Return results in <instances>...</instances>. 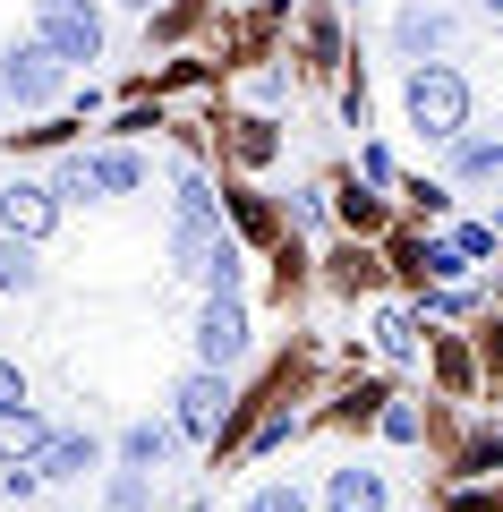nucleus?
Listing matches in <instances>:
<instances>
[{
	"mask_svg": "<svg viewBox=\"0 0 503 512\" xmlns=\"http://www.w3.org/2000/svg\"><path fill=\"white\" fill-rule=\"evenodd\" d=\"M273 154V120H239V163H265Z\"/></svg>",
	"mask_w": 503,
	"mask_h": 512,
	"instance_id": "15",
	"label": "nucleus"
},
{
	"mask_svg": "<svg viewBox=\"0 0 503 512\" xmlns=\"http://www.w3.org/2000/svg\"><path fill=\"white\" fill-rule=\"evenodd\" d=\"M248 512H307V495H299V487H256Z\"/></svg>",
	"mask_w": 503,
	"mask_h": 512,
	"instance_id": "17",
	"label": "nucleus"
},
{
	"mask_svg": "<svg viewBox=\"0 0 503 512\" xmlns=\"http://www.w3.org/2000/svg\"><path fill=\"white\" fill-rule=\"evenodd\" d=\"M0 94H9L18 111H43L60 94V60H52V43H43V35H26V43L0 52Z\"/></svg>",
	"mask_w": 503,
	"mask_h": 512,
	"instance_id": "5",
	"label": "nucleus"
},
{
	"mask_svg": "<svg viewBox=\"0 0 503 512\" xmlns=\"http://www.w3.org/2000/svg\"><path fill=\"white\" fill-rule=\"evenodd\" d=\"M60 222V197L43 180H0V231L9 239H43Z\"/></svg>",
	"mask_w": 503,
	"mask_h": 512,
	"instance_id": "8",
	"label": "nucleus"
},
{
	"mask_svg": "<svg viewBox=\"0 0 503 512\" xmlns=\"http://www.w3.org/2000/svg\"><path fill=\"white\" fill-rule=\"evenodd\" d=\"M486 9H495V18H503V0H486Z\"/></svg>",
	"mask_w": 503,
	"mask_h": 512,
	"instance_id": "22",
	"label": "nucleus"
},
{
	"mask_svg": "<svg viewBox=\"0 0 503 512\" xmlns=\"http://www.w3.org/2000/svg\"><path fill=\"white\" fill-rule=\"evenodd\" d=\"M111 512H145V470H120V478H111Z\"/></svg>",
	"mask_w": 503,
	"mask_h": 512,
	"instance_id": "16",
	"label": "nucleus"
},
{
	"mask_svg": "<svg viewBox=\"0 0 503 512\" xmlns=\"http://www.w3.org/2000/svg\"><path fill=\"white\" fill-rule=\"evenodd\" d=\"M162 453H171V427H162V419H145V427H128V436H120V461H128V470H154Z\"/></svg>",
	"mask_w": 503,
	"mask_h": 512,
	"instance_id": "13",
	"label": "nucleus"
},
{
	"mask_svg": "<svg viewBox=\"0 0 503 512\" xmlns=\"http://www.w3.org/2000/svg\"><path fill=\"white\" fill-rule=\"evenodd\" d=\"M43 410H26V402H0V461H35L43 453Z\"/></svg>",
	"mask_w": 503,
	"mask_h": 512,
	"instance_id": "9",
	"label": "nucleus"
},
{
	"mask_svg": "<svg viewBox=\"0 0 503 512\" xmlns=\"http://www.w3.org/2000/svg\"><path fill=\"white\" fill-rule=\"evenodd\" d=\"M0 291H35V239L0 231Z\"/></svg>",
	"mask_w": 503,
	"mask_h": 512,
	"instance_id": "14",
	"label": "nucleus"
},
{
	"mask_svg": "<svg viewBox=\"0 0 503 512\" xmlns=\"http://www.w3.org/2000/svg\"><path fill=\"white\" fill-rule=\"evenodd\" d=\"M128 188H145V154L128 146H94V154H69V163L52 171V197H128Z\"/></svg>",
	"mask_w": 503,
	"mask_h": 512,
	"instance_id": "2",
	"label": "nucleus"
},
{
	"mask_svg": "<svg viewBox=\"0 0 503 512\" xmlns=\"http://www.w3.org/2000/svg\"><path fill=\"white\" fill-rule=\"evenodd\" d=\"M231 419V367H197L180 384V436H222Z\"/></svg>",
	"mask_w": 503,
	"mask_h": 512,
	"instance_id": "7",
	"label": "nucleus"
},
{
	"mask_svg": "<svg viewBox=\"0 0 503 512\" xmlns=\"http://www.w3.org/2000/svg\"><path fill=\"white\" fill-rule=\"evenodd\" d=\"M120 9H154V0H120Z\"/></svg>",
	"mask_w": 503,
	"mask_h": 512,
	"instance_id": "21",
	"label": "nucleus"
},
{
	"mask_svg": "<svg viewBox=\"0 0 503 512\" xmlns=\"http://www.w3.org/2000/svg\"><path fill=\"white\" fill-rule=\"evenodd\" d=\"M0 402H26V376H18V359H0Z\"/></svg>",
	"mask_w": 503,
	"mask_h": 512,
	"instance_id": "20",
	"label": "nucleus"
},
{
	"mask_svg": "<svg viewBox=\"0 0 503 512\" xmlns=\"http://www.w3.org/2000/svg\"><path fill=\"white\" fill-rule=\"evenodd\" d=\"M43 478H77V470H94V436H43V461H35Z\"/></svg>",
	"mask_w": 503,
	"mask_h": 512,
	"instance_id": "12",
	"label": "nucleus"
},
{
	"mask_svg": "<svg viewBox=\"0 0 503 512\" xmlns=\"http://www.w3.org/2000/svg\"><path fill=\"white\" fill-rule=\"evenodd\" d=\"M171 248H180V265L197 274L205 256L222 248V214H214V188L197 180V171H180V197H171Z\"/></svg>",
	"mask_w": 503,
	"mask_h": 512,
	"instance_id": "4",
	"label": "nucleus"
},
{
	"mask_svg": "<svg viewBox=\"0 0 503 512\" xmlns=\"http://www.w3.org/2000/svg\"><path fill=\"white\" fill-rule=\"evenodd\" d=\"M197 359H205V367H239V359H248V308H239V291H214V299H205Z\"/></svg>",
	"mask_w": 503,
	"mask_h": 512,
	"instance_id": "6",
	"label": "nucleus"
},
{
	"mask_svg": "<svg viewBox=\"0 0 503 512\" xmlns=\"http://www.w3.org/2000/svg\"><path fill=\"white\" fill-rule=\"evenodd\" d=\"M35 35L52 43V60H103V9L94 0H35Z\"/></svg>",
	"mask_w": 503,
	"mask_h": 512,
	"instance_id": "3",
	"label": "nucleus"
},
{
	"mask_svg": "<svg viewBox=\"0 0 503 512\" xmlns=\"http://www.w3.org/2000/svg\"><path fill=\"white\" fill-rule=\"evenodd\" d=\"M393 43H401L410 60H427V52H444V43H452V18H444V9H401V18H393Z\"/></svg>",
	"mask_w": 503,
	"mask_h": 512,
	"instance_id": "10",
	"label": "nucleus"
},
{
	"mask_svg": "<svg viewBox=\"0 0 503 512\" xmlns=\"http://www.w3.org/2000/svg\"><path fill=\"white\" fill-rule=\"evenodd\" d=\"M401 103H410V128H418V137H435V146L469 137V77L452 69V60H418L410 86H401Z\"/></svg>",
	"mask_w": 503,
	"mask_h": 512,
	"instance_id": "1",
	"label": "nucleus"
},
{
	"mask_svg": "<svg viewBox=\"0 0 503 512\" xmlns=\"http://www.w3.org/2000/svg\"><path fill=\"white\" fill-rule=\"evenodd\" d=\"M384 436H393V444H418V410L393 402V410H384Z\"/></svg>",
	"mask_w": 503,
	"mask_h": 512,
	"instance_id": "19",
	"label": "nucleus"
},
{
	"mask_svg": "<svg viewBox=\"0 0 503 512\" xmlns=\"http://www.w3.org/2000/svg\"><path fill=\"white\" fill-rule=\"evenodd\" d=\"M324 504H333V512H384V478L376 470H333Z\"/></svg>",
	"mask_w": 503,
	"mask_h": 512,
	"instance_id": "11",
	"label": "nucleus"
},
{
	"mask_svg": "<svg viewBox=\"0 0 503 512\" xmlns=\"http://www.w3.org/2000/svg\"><path fill=\"white\" fill-rule=\"evenodd\" d=\"M376 342H384V359H410V316H384V325H376Z\"/></svg>",
	"mask_w": 503,
	"mask_h": 512,
	"instance_id": "18",
	"label": "nucleus"
}]
</instances>
